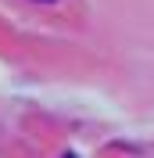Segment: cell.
I'll return each mask as SVG.
<instances>
[{
  "label": "cell",
  "mask_w": 154,
  "mask_h": 158,
  "mask_svg": "<svg viewBox=\"0 0 154 158\" xmlns=\"http://www.w3.org/2000/svg\"><path fill=\"white\" fill-rule=\"evenodd\" d=\"M65 158H75V155H65Z\"/></svg>",
  "instance_id": "1"
},
{
  "label": "cell",
  "mask_w": 154,
  "mask_h": 158,
  "mask_svg": "<svg viewBox=\"0 0 154 158\" xmlns=\"http://www.w3.org/2000/svg\"><path fill=\"white\" fill-rule=\"evenodd\" d=\"M43 4H50V0H43Z\"/></svg>",
  "instance_id": "2"
}]
</instances>
